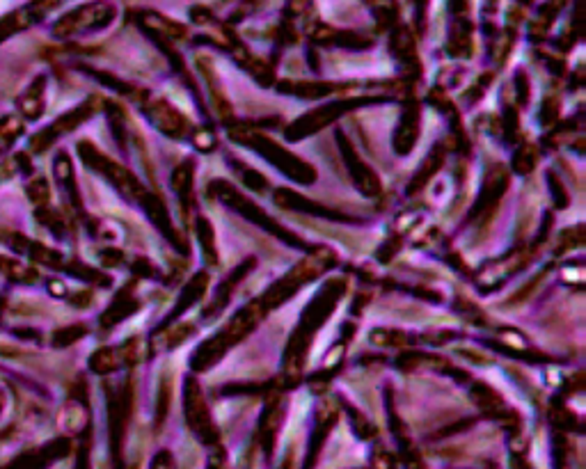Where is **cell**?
<instances>
[{
	"instance_id": "cell-15",
	"label": "cell",
	"mask_w": 586,
	"mask_h": 469,
	"mask_svg": "<svg viewBox=\"0 0 586 469\" xmlns=\"http://www.w3.org/2000/svg\"><path fill=\"white\" fill-rule=\"evenodd\" d=\"M282 421H284L282 392H277V389H271V392H268L264 410H261L259 426H257V444H259V449L264 451L266 460L273 458L275 442H277V435H280Z\"/></svg>"
},
{
	"instance_id": "cell-20",
	"label": "cell",
	"mask_w": 586,
	"mask_h": 469,
	"mask_svg": "<svg viewBox=\"0 0 586 469\" xmlns=\"http://www.w3.org/2000/svg\"><path fill=\"white\" fill-rule=\"evenodd\" d=\"M275 204L280 206L284 211H296V213H305V216H314V218H323V220H332V222H351L353 218L346 216V213L330 209V206H323L319 202L310 200V197L296 193L291 188H277L273 195Z\"/></svg>"
},
{
	"instance_id": "cell-6",
	"label": "cell",
	"mask_w": 586,
	"mask_h": 469,
	"mask_svg": "<svg viewBox=\"0 0 586 469\" xmlns=\"http://www.w3.org/2000/svg\"><path fill=\"white\" fill-rule=\"evenodd\" d=\"M383 101H392V97H380V94H374V97H342V99H332L330 103H323V106L310 110L305 113L296 122L287 126V135L289 142H300L310 135L321 133L323 129H328L330 124H335L337 119H342L344 115H351L353 110H358L362 106H374V103H383Z\"/></svg>"
},
{
	"instance_id": "cell-8",
	"label": "cell",
	"mask_w": 586,
	"mask_h": 469,
	"mask_svg": "<svg viewBox=\"0 0 586 469\" xmlns=\"http://www.w3.org/2000/svg\"><path fill=\"white\" fill-rule=\"evenodd\" d=\"M78 154H81L87 168L101 174V177H104L108 184L124 197V200L140 202V197L147 193V188L142 186V181L136 177V174L122 168L120 163L113 161V158L101 154V151L94 145H90V142H78Z\"/></svg>"
},
{
	"instance_id": "cell-25",
	"label": "cell",
	"mask_w": 586,
	"mask_h": 469,
	"mask_svg": "<svg viewBox=\"0 0 586 469\" xmlns=\"http://www.w3.org/2000/svg\"><path fill=\"white\" fill-rule=\"evenodd\" d=\"M390 49L394 53V58L399 60V65L403 67V76H406L408 83H415L419 74H422V65H419L417 58V46L415 39L410 35L408 28H394V33L390 37Z\"/></svg>"
},
{
	"instance_id": "cell-53",
	"label": "cell",
	"mask_w": 586,
	"mask_h": 469,
	"mask_svg": "<svg viewBox=\"0 0 586 469\" xmlns=\"http://www.w3.org/2000/svg\"><path fill=\"white\" fill-rule=\"evenodd\" d=\"M413 5H415L417 30H419V33H424V30H426V12H429V0H413Z\"/></svg>"
},
{
	"instance_id": "cell-31",
	"label": "cell",
	"mask_w": 586,
	"mask_h": 469,
	"mask_svg": "<svg viewBox=\"0 0 586 469\" xmlns=\"http://www.w3.org/2000/svg\"><path fill=\"white\" fill-rule=\"evenodd\" d=\"M138 23L145 30L147 35H163L168 39H184L186 37V28L181 26V23L172 21L168 17H163V14H156V12H142L138 17Z\"/></svg>"
},
{
	"instance_id": "cell-18",
	"label": "cell",
	"mask_w": 586,
	"mask_h": 469,
	"mask_svg": "<svg viewBox=\"0 0 586 469\" xmlns=\"http://www.w3.org/2000/svg\"><path fill=\"white\" fill-rule=\"evenodd\" d=\"M142 110H145V115H147L149 122H152L163 135H168V138L184 140L186 135H190L188 119L181 115L170 101H165V99H154L152 101V99H149L145 106H142Z\"/></svg>"
},
{
	"instance_id": "cell-34",
	"label": "cell",
	"mask_w": 586,
	"mask_h": 469,
	"mask_svg": "<svg viewBox=\"0 0 586 469\" xmlns=\"http://www.w3.org/2000/svg\"><path fill=\"white\" fill-rule=\"evenodd\" d=\"M195 232H197V241H200L204 261H207L209 266H218L216 232H213V225L209 222V218L197 216V220H195Z\"/></svg>"
},
{
	"instance_id": "cell-10",
	"label": "cell",
	"mask_w": 586,
	"mask_h": 469,
	"mask_svg": "<svg viewBox=\"0 0 586 469\" xmlns=\"http://www.w3.org/2000/svg\"><path fill=\"white\" fill-rule=\"evenodd\" d=\"M115 5L108 3V0H94V3H87L78 10L69 12L55 23L53 33L58 37H74L81 33H92V30H101L113 23L115 19Z\"/></svg>"
},
{
	"instance_id": "cell-54",
	"label": "cell",
	"mask_w": 586,
	"mask_h": 469,
	"mask_svg": "<svg viewBox=\"0 0 586 469\" xmlns=\"http://www.w3.org/2000/svg\"><path fill=\"white\" fill-rule=\"evenodd\" d=\"M511 469H534V467L527 463L525 451H513L511 453Z\"/></svg>"
},
{
	"instance_id": "cell-22",
	"label": "cell",
	"mask_w": 586,
	"mask_h": 469,
	"mask_svg": "<svg viewBox=\"0 0 586 469\" xmlns=\"http://www.w3.org/2000/svg\"><path fill=\"white\" fill-rule=\"evenodd\" d=\"M387 419H390V431L394 435V440H397L403 469H426L422 453H419V449L415 447L406 424H403L401 417L397 415V408H394V401H392V392H387Z\"/></svg>"
},
{
	"instance_id": "cell-23",
	"label": "cell",
	"mask_w": 586,
	"mask_h": 469,
	"mask_svg": "<svg viewBox=\"0 0 586 469\" xmlns=\"http://www.w3.org/2000/svg\"><path fill=\"white\" fill-rule=\"evenodd\" d=\"M207 289H209V273H207V270H197V273L190 277L184 289H181L179 298H177V305L170 309V314L165 316L163 323L158 325L154 332H163L165 328H172V325L177 323L181 316L188 312L190 307H195L197 302L204 298V293H207Z\"/></svg>"
},
{
	"instance_id": "cell-14",
	"label": "cell",
	"mask_w": 586,
	"mask_h": 469,
	"mask_svg": "<svg viewBox=\"0 0 586 469\" xmlns=\"http://www.w3.org/2000/svg\"><path fill=\"white\" fill-rule=\"evenodd\" d=\"M339 421V405L332 401H323L319 408H316L314 415V426L310 433V442H307V453H305V465L303 469H314L319 463L323 449H326L330 433L335 431Z\"/></svg>"
},
{
	"instance_id": "cell-13",
	"label": "cell",
	"mask_w": 586,
	"mask_h": 469,
	"mask_svg": "<svg viewBox=\"0 0 586 469\" xmlns=\"http://www.w3.org/2000/svg\"><path fill=\"white\" fill-rule=\"evenodd\" d=\"M472 399H474V403H477V408L488 419L500 421L506 431L513 433V437L518 435L520 424H522L520 415L513 408H509V403H506L493 387L486 385V383H474L472 385Z\"/></svg>"
},
{
	"instance_id": "cell-50",
	"label": "cell",
	"mask_w": 586,
	"mask_h": 469,
	"mask_svg": "<svg viewBox=\"0 0 586 469\" xmlns=\"http://www.w3.org/2000/svg\"><path fill=\"white\" fill-rule=\"evenodd\" d=\"M207 469H232V465H229V458H227V451L223 449V444H218V447L211 449L209 460H207Z\"/></svg>"
},
{
	"instance_id": "cell-4",
	"label": "cell",
	"mask_w": 586,
	"mask_h": 469,
	"mask_svg": "<svg viewBox=\"0 0 586 469\" xmlns=\"http://www.w3.org/2000/svg\"><path fill=\"white\" fill-rule=\"evenodd\" d=\"M209 195L216 197L218 202H223L229 211L239 213L241 218L250 220L255 227L264 229L266 234L275 236L280 243L289 245V248H296V250H303V252H312L314 250L312 243H307L305 238H300L298 234H293L291 229L280 225V222H277L273 216H268V213L261 209V206H257L255 202H252L248 195L241 193V190L236 188L234 184H229V181H225V179L211 181Z\"/></svg>"
},
{
	"instance_id": "cell-24",
	"label": "cell",
	"mask_w": 586,
	"mask_h": 469,
	"mask_svg": "<svg viewBox=\"0 0 586 469\" xmlns=\"http://www.w3.org/2000/svg\"><path fill=\"white\" fill-rule=\"evenodd\" d=\"M65 0H33V3L23 7V10L10 14V17L0 19V42L7 35H14L19 33V30H26L33 26V23H37L39 19H44L46 14L53 12L55 7H60Z\"/></svg>"
},
{
	"instance_id": "cell-42",
	"label": "cell",
	"mask_w": 586,
	"mask_h": 469,
	"mask_svg": "<svg viewBox=\"0 0 586 469\" xmlns=\"http://www.w3.org/2000/svg\"><path fill=\"white\" fill-rule=\"evenodd\" d=\"M502 131L506 135V140L516 142L518 140V131H520V119H518V110L513 108V103H504V115H502Z\"/></svg>"
},
{
	"instance_id": "cell-32",
	"label": "cell",
	"mask_w": 586,
	"mask_h": 469,
	"mask_svg": "<svg viewBox=\"0 0 586 469\" xmlns=\"http://www.w3.org/2000/svg\"><path fill=\"white\" fill-rule=\"evenodd\" d=\"M19 108L28 122H35V119L42 117L46 108V78L44 76H39L33 85H28V90L23 92V97L19 99Z\"/></svg>"
},
{
	"instance_id": "cell-36",
	"label": "cell",
	"mask_w": 586,
	"mask_h": 469,
	"mask_svg": "<svg viewBox=\"0 0 586 469\" xmlns=\"http://www.w3.org/2000/svg\"><path fill=\"white\" fill-rule=\"evenodd\" d=\"M367 5L374 12L380 28H394V23L399 19V3L397 0H367Z\"/></svg>"
},
{
	"instance_id": "cell-35",
	"label": "cell",
	"mask_w": 586,
	"mask_h": 469,
	"mask_svg": "<svg viewBox=\"0 0 586 469\" xmlns=\"http://www.w3.org/2000/svg\"><path fill=\"white\" fill-rule=\"evenodd\" d=\"M122 360H124V355L120 353V348H101V351H97L92 355L90 369L94 373H101V376H104V373L117 371V367H120Z\"/></svg>"
},
{
	"instance_id": "cell-37",
	"label": "cell",
	"mask_w": 586,
	"mask_h": 469,
	"mask_svg": "<svg viewBox=\"0 0 586 469\" xmlns=\"http://www.w3.org/2000/svg\"><path fill=\"white\" fill-rule=\"evenodd\" d=\"M342 408L348 412V419H351V428H353V433L360 437V440H374L376 437V426L371 424V421L362 415V412L355 408L353 403H348V401H342Z\"/></svg>"
},
{
	"instance_id": "cell-46",
	"label": "cell",
	"mask_w": 586,
	"mask_h": 469,
	"mask_svg": "<svg viewBox=\"0 0 586 469\" xmlns=\"http://www.w3.org/2000/svg\"><path fill=\"white\" fill-rule=\"evenodd\" d=\"M513 92H516L518 106H527L529 97H532V87H529L525 69H518L516 71V78H513Z\"/></svg>"
},
{
	"instance_id": "cell-7",
	"label": "cell",
	"mask_w": 586,
	"mask_h": 469,
	"mask_svg": "<svg viewBox=\"0 0 586 469\" xmlns=\"http://www.w3.org/2000/svg\"><path fill=\"white\" fill-rule=\"evenodd\" d=\"M550 227H552V218L545 216L543 225H541V229H538V234H536V238L532 243L522 245V248H516L511 252H506L504 257L493 259L490 264L483 266L479 270V275H477L479 291L481 293H493V291L500 289L502 284H506V280H509L511 275L520 273V270L525 268L529 261L536 257L538 250L543 248V243H545V238H548V229Z\"/></svg>"
},
{
	"instance_id": "cell-30",
	"label": "cell",
	"mask_w": 586,
	"mask_h": 469,
	"mask_svg": "<svg viewBox=\"0 0 586 469\" xmlns=\"http://www.w3.org/2000/svg\"><path fill=\"white\" fill-rule=\"evenodd\" d=\"M445 158H447V145H445V142H438V145H435L429 151V156L424 158V163L419 165V170L415 172V177L410 179L408 195L419 193V190H422L426 184H429V181L435 177V174H438V170L442 168V165H445Z\"/></svg>"
},
{
	"instance_id": "cell-9",
	"label": "cell",
	"mask_w": 586,
	"mask_h": 469,
	"mask_svg": "<svg viewBox=\"0 0 586 469\" xmlns=\"http://www.w3.org/2000/svg\"><path fill=\"white\" fill-rule=\"evenodd\" d=\"M184 417L190 428V433L197 437V442L204 444L207 449L218 447L220 442V431L213 421L211 408L207 403V396L202 392V385L197 383V378L188 376L184 383Z\"/></svg>"
},
{
	"instance_id": "cell-55",
	"label": "cell",
	"mask_w": 586,
	"mask_h": 469,
	"mask_svg": "<svg viewBox=\"0 0 586 469\" xmlns=\"http://www.w3.org/2000/svg\"><path fill=\"white\" fill-rule=\"evenodd\" d=\"M522 3H529V0H522Z\"/></svg>"
},
{
	"instance_id": "cell-5",
	"label": "cell",
	"mask_w": 586,
	"mask_h": 469,
	"mask_svg": "<svg viewBox=\"0 0 586 469\" xmlns=\"http://www.w3.org/2000/svg\"><path fill=\"white\" fill-rule=\"evenodd\" d=\"M335 264H337V254L330 248H314L310 252V257L300 261V264H296L291 270H287L280 280L273 282L264 293H261V296H257V300L261 302V307L266 309V314L273 312V309L282 307L284 302H289L298 291H303L307 284H312L316 277H321Z\"/></svg>"
},
{
	"instance_id": "cell-29",
	"label": "cell",
	"mask_w": 586,
	"mask_h": 469,
	"mask_svg": "<svg viewBox=\"0 0 586 469\" xmlns=\"http://www.w3.org/2000/svg\"><path fill=\"white\" fill-rule=\"evenodd\" d=\"M133 289H136V282L131 286H124V289L117 293V298L113 300V305L106 309V314L101 316V328L108 330V328H115V325H120L122 321L131 319L133 314L140 309V300L133 296Z\"/></svg>"
},
{
	"instance_id": "cell-12",
	"label": "cell",
	"mask_w": 586,
	"mask_h": 469,
	"mask_svg": "<svg viewBox=\"0 0 586 469\" xmlns=\"http://www.w3.org/2000/svg\"><path fill=\"white\" fill-rule=\"evenodd\" d=\"M337 145H339V151H342V158H344V165L348 170V177H351L353 186L360 190L362 195L367 197H378L380 193H383V184H380L378 174L374 172V168H371L369 163H364L358 151H355L353 142L346 138L344 131H337Z\"/></svg>"
},
{
	"instance_id": "cell-19",
	"label": "cell",
	"mask_w": 586,
	"mask_h": 469,
	"mask_svg": "<svg viewBox=\"0 0 586 469\" xmlns=\"http://www.w3.org/2000/svg\"><path fill=\"white\" fill-rule=\"evenodd\" d=\"M419 129H422V110L415 97H403V108L397 129H394L392 147L399 156H408L415 149L419 140Z\"/></svg>"
},
{
	"instance_id": "cell-21",
	"label": "cell",
	"mask_w": 586,
	"mask_h": 469,
	"mask_svg": "<svg viewBox=\"0 0 586 469\" xmlns=\"http://www.w3.org/2000/svg\"><path fill=\"white\" fill-rule=\"evenodd\" d=\"M94 110H97V101L94 99H87L85 103H81V106H76L71 113L62 115L58 122H53L49 129H44L42 133L37 135V138L33 140V147L37 151H44L46 147H51L55 140L62 138V135H67L69 131H74L76 126H81L85 119H90L94 115Z\"/></svg>"
},
{
	"instance_id": "cell-28",
	"label": "cell",
	"mask_w": 586,
	"mask_h": 469,
	"mask_svg": "<svg viewBox=\"0 0 586 469\" xmlns=\"http://www.w3.org/2000/svg\"><path fill=\"white\" fill-rule=\"evenodd\" d=\"M193 179H195V161L193 158H186V161L179 163L177 170L172 172V190L174 195H177V202L186 220L190 218V213H193V206H195Z\"/></svg>"
},
{
	"instance_id": "cell-16",
	"label": "cell",
	"mask_w": 586,
	"mask_h": 469,
	"mask_svg": "<svg viewBox=\"0 0 586 469\" xmlns=\"http://www.w3.org/2000/svg\"><path fill=\"white\" fill-rule=\"evenodd\" d=\"M138 204L142 206V211L147 213V218L152 220V225L158 229V232H161V236L172 245L174 250L181 252V254L190 252L188 243H186V236L181 234L177 227H174L168 206H165V202L161 200V197H158L156 193H149V190H147V193L140 197Z\"/></svg>"
},
{
	"instance_id": "cell-44",
	"label": "cell",
	"mask_w": 586,
	"mask_h": 469,
	"mask_svg": "<svg viewBox=\"0 0 586 469\" xmlns=\"http://www.w3.org/2000/svg\"><path fill=\"white\" fill-rule=\"evenodd\" d=\"M193 145L202 151V154H211L218 147V135L213 133L211 126H202V129L193 131Z\"/></svg>"
},
{
	"instance_id": "cell-27",
	"label": "cell",
	"mask_w": 586,
	"mask_h": 469,
	"mask_svg": "<svg viewBox=\"0 0 586 469\" xmlns=\"http://www.w3.org/2000/svg\"><path fill=\"white\" fill-rule=\"evenodd\" d=\"M310 37L316 44L339 46V49H351V51H362L371 46V39L362 37L358 33H348V30L330 28L326 26V23H316V26L310 30Z\"/></svg>"
},
{
	"instance_id": "cell-48",
	"label": "cell",
	"mask_w": 586,
	"mask_h": 469,
	"mask_svg": "<svg viewBox=\"0 0 586 469\" xmlns=\"http://www.w3.org/2000/svg\"><path fill=\"white\" fill-rule=\"evenodd\" d=\"M552 451H554V469H568V444L564 435L559 433L554 435Z\"/></svg>"
},
{
	"instance_id": "cell-45",
	"label": "cell",
	"mask_w": 586,
	"mask_h": 469,
	"mask_svg": "<svg viewBox=\"0 0 586 469\" xmlns=\"http://www.w3.org/2000/svg\"><path fill=\"white\" fill-rule=\"evenodd\" d=\"M548 186H550V195H552L554 206H557V209H566V206L570 204V197H568L564 181H561L554 172H548Z\"/></svg>"
},
{
	"instance_id": "cell-11",
	"label": "cell",
	"mask_w": 586,
	"mask_h": 469,
	"mask_svg": "<svg viewBox=\"0 0 586 469\" xmlns=\"http://www.w3.org/2000/svg\"><path fill=\"white\" fill-rule=\"evenodd\" d=\"M509 177L511 172L506 170L502 163L493 165V168L486 172L481 190L477 195V202H474L470 216H467V222H470V225L481 227L486 225V222H490L493 213L497 211V206H500L502 202V197L506 195V188H509Z\"/></svg>"
},
{
	"instance_id": "cell-33",
	"label": "cell",
	"mask_w": 586,
	"mask_h": 469,
	"mask_svg": "<svg viewBox=\"0 0 586 469\" xmlns=\"http://www.w3.org/2000/svg\"><path fill=\"white\" fill-rule=\"evenodd\" d=\"M55 177H58L62 190H67L69 200L74 202V209L81 211L83 209V202H81V195H78V188H76V177H74V168H71V161L67 154H58L55 158Z\"/></svg>"
},
{
	"instance_id": "cell-52",
	"label": "cell",
	"mask_w": 586,
	"mask_h": 469,
	"mask_svg": "<svg viewBox=\"0 0 586 469\" xmlns=\"http://www.w3.org/2000/svg\"><path fill=\"white\" fill-rule=\"evenodd\" d=\"M149 469H177V460H174L172 451L161 449L152 458V465H149Z\"/></svg>"
},
{
	"instance_id": "cell-47",
	"label": "cell",
	"mask_w": 586,
	"mask_h": 469,
	"mask_svg": "<svg viewBox=\"0 0 586 469\" xmlns=\"http://www.w3.org/2000/svg\"><path fill=\"white\" fill-rule=\"evenodd\" d=\"M168 405H170V380L163 378L161 392H158V405H156V428H161L165 417H168Z\"/></svg>"
},
{
	"instance_id": "cell-40",
	"label": "cell",
	"mask_w": 586,
	"mask_h": 469,
	"mask_svg": "<svg viewBox=\"0 0 586 469\" xmlns=\"http://www.w3.org/2000/svg\"><path fill=\"white\" fill-rule=\"evenodd\" d=\"M232 165L236 168V174H239L245 186L252 188V190H259V193H266V188H268L266 177H261L257 170L248 168V165H243L241 161H232Z\"/></svg>"
},
{
	"instance_id": "cell-3",
	"label": "cell",
	"mask_w": 586,
	"mask_h": 469,
	"mask_svg": "<svg viewBox=\"0 0 586 469\" xmlns=\"http://www.w3.org/2000/svg\"><path fill=\"white\" fill-rule=\"evenodd\" d=\"M229 140L236 142V145L248 147L264 158L266 163H271L273 168L280 170L284 177H289L300 186H312L316 181V170L303 158L291 154V151L277 145L273 138H268L264 131L255 129L252 124H229Z\"/></svg>"
},
{
	"instance_id": "cell-38",
	"label": "cell",
	"mask_w": 586,
	"mask_h": 469,
	"mask_svg": "<svg viewBox=\"0 0 586 469\" xmlns=\"http://www.w3.org/2000/svg\"><path fill=\"white\" fill-rule=\"evenodd\" d=\"M536 161H538V151L532 145V142H522L518 147L516 156H513V172L516 174H529L536 168Z\"/></svg>"
},
{
	"instance_id": "cell-41",
	"label": "cell",
	"mask_w": 586,
	"mask_h": 469,
	"mask_svg": "<svg viewBox=\"0 0 586 469\" xmlns=\"http://www.w3.org/2000/svg\"><path fill=\"white\" fill-rule=\"evenodd\" d=\"M582 243H584V225L566 229V232L559 236V243H557V248H554V254H564L566 250L580 248Z\"/></svg>"
},
{
	"instance_id": "cell-2",
	"label": "cell",
	"mask_w": 586,
	"mask_h": 469,
	"mask_svg": "<svg viewBox=\"0 0 586 469\" xmlns=\"http://www.w3.org/2000/svg\"><path fill=\"white\" fill-rule=\"evenodd\" d=\"M266 319V309L261 307V302L255 298L248 305H243L232 319H229L216 335L204 341L202 346H197V351L190 357V371L193 373H207L209 369L223 360V357L232 351L236 344L252 335V330Z\"/></svg>"
},
{
	"instance_id": "cell-1",
	"label": "cell",
	"mask_w": 586,
	"mask_h": 469,
	"mask_svg": "<svg viewBox=\"0 0 586 469\" xmlns=\"http://www.w3.org/2000/svg\"><path fill=\"white\" fill-rule=\"evenodd\" d=\"M346 286L348 284L344 277H332V280L323 282L321 289L316 291V296L307 302V307L298 319V325L293 328L287 341V348H284L280 373L282 389H293L300 383L307 362V353H310L316 335H319L323 325H326L330 321V316L335 314L339 302H342Z\"/></svg>"
},
{
	"instance_id": "cell-26",
	"label": "cell",
	"mask_w": 586,
	"mask_h": 469,
	"mask_svg": "<svg viewBox=\"0 0 586 469\" xmlns=\"http://www.w3.org/2000/svg\"><path fill=\"white\" fill-rule=\"evenodd\" d=\"M355 85H339V83H326V81H300V83H280L277 92L291 94L298 99H323V97H348V90H353Z\"/></svg>"
},
{
	"instance_id": "cell-43",
	"label": "cell",
	"mask_w": 586,
	"mask_h": 469,
	"mask_svg": "<svg viewBox=\"0 0 586 469\" xmlns=\"http://www.w3.org/2000/svg\"><path fill=\"white\" fill-rule=\"evenodd\" d=\"M195 332V325H190V323H184V325H177V328H165V337H163V348L165 351H170V348H174V346H179L181 341H186L190 335H193ZM156 335V332H154Z\"/></svg>"
},
{
	"instance_id": "cell-39",
	"label": "cell",
	"mask_w": 586,
	"mask_h": 469,
	"mask_svg": "<svg viewBox=\"0 0 586 469\" xmlns=\"http://www.w3.org/2000/svg\"><path fill=\"white\" fill-rule=\"evenodd\" d=\"M413 337L408 335V332H401V330H383V328H376L374 332H371V344L376 346H410L413 344Z\"/></svg>"
},
{
	"instance_id": "cell-17",
	"label": "cell",
	"mask_w": 586,
	"mask_h": 469,
	"mask_svg": "<svg viewBox=\"0 0 586 469\" xmlns=\"http://www.w3.org/2000/svg\"><path fill=\"white\" fill-rule=\"evenodd\" d=\"M255 266H257V259L248 257V259H243L239 266L229 270L225 280H220V284L216 286V293H213V298L209 300V305L202 309V321L209 323L213 319H218V316L225 312L229 302H232L234 289L245 280V277L252 273V270H255Z\"/></svg>"
},
{
	"instance_id": "cell-49",
	"label": "cell",
	"mask_w": 586,
	"mask_h": 469,
	"mask_svg": "<svg viewBox=\"0 0 586 469\" xmlns=\"http://www.w3.org/2000/svg\"><path fill=\"white\" fill-rule=\"evenodd\" d=\"M371 469H397V460L387 449L376 447L371 453Z\"/></svg>"
},
{
	"instance_id": "cell-51",
	"label": "cell",
	"mask_w": 586,
	"mask_h": 469,
	"mask_svg": "<svg viewBox=\"0 0 586 469\" xmlns=\"http://www.w3.org/2000/svg\"><path fill=\"white\" fill-rule=\"evenodd\" d=\"M557 117H559V101L554 99V97L545 99L543 101V108H541V124L543 126H550V124L557 122Z\"/></svg>"
}]
</instances>
